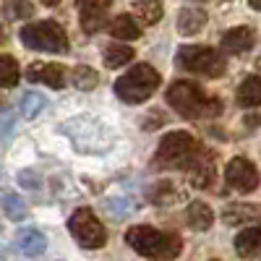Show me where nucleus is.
<instances>
[{"mask_svg":"<svg viewBox=\"0 0 261 261\" xmlns=\"http://www.w3.org/2000/svg\"><path fill=\"white\" fill-rule=\"evenodd\" d=\"M165 99L180 118H188V120L217 118V115H222V107H225L220 97H212L196 81H175V84H170Z\"/></svg>","mask_w":261,"mask_h":261,"instance_id":"nucleus-1","label":"nucleus"},{"mask_svg":"<svg viewBox=\"0 0 261 261\" xmlns=\"http://www.w3.org/2000/svg\"><path fill=\"white\" fill-rule=\"evenodd\" d=\"M60 130L68 136L73 149L81 151V154H102V151H110L113 144H115L113 128L105 125L99 118L86 115V113L68 118L60 125Z\"/></svg>","mask_w":261,"mask_h":261,"instance_id":"nucleus-2","label":"nucleus"},{"mask_svg":"<svg viewBox=\"0 0 261 261\" xmlns=\"http://www.w3.org/2000/svg\"><path fill=\"white\" fill-rule=\"evenodd\" d=\"M125 243L134 248L136 253L146 258H157V261H172L178 258L183 251V241L175 232H165L149 225H136L125 232Z\"/></svg>","mask_w":261,"mask_h":261,"instance_id":"nucleus-3","label":"nucleus"},{"mask_svg":"<svg viewBox=\"0 0 261 261\" xmlns=\"http://www.w3.org/2000/svg\"><path fill=\"white\" fill-rule=\"evenodd\" d=\"M160 84L162 76L157 68H151L149 63H136L128 73H123L115 81V94L125 105H141L160 89Z\"/></svg>","mask_w":261,"mask_h":261,"instance_id":"nucleus-4","label":"nucleus"},{"mask_svg":"<svg viewBox=\"0 0 261 261\" xmlns=\"http://www.w3.org/2000/svg\"><path fill=\"white\" fill-rule=\"evenodd\" d=\"M201 151V144L196 141L188 130H172V134L162 136L157 154H154V167L162 170H175L183 167L188 170V165L193 162V157Z\"/></svg>","mask_w":261,"mask_h":261,"instance_id":"nucleus-5","label":"nucleus"},{"mask_svg":"<svg viewBox=\"0 0 261 261\" xmlns=\"http://www.w3.org/2000/svg\"><path fill=\"white\" fill-rule=\"evenodd\" d=\"M175 65L186 73L206 76V79H220L227 71V60L220 50L206 47V45H186L175 55Z\"/></svg>","mask_w":261,"mask_h":261,"instance_id":"nucleus-6","label":"nucleus"},{"mask_svg":"<svg viewBox=\"0 0 261 261\" xmlns=\"http://www.w3.org/2000/svg\"><path fill=\"white\" fill-rule=\"evenodd\" d=\"M21 45L42 53H68V34L58 21H34L18 32Z\"/></svg>","mask_w":261,"mask_h":261,"instance_id":"nucleus-7","label":"nucleus"},{"mask_svg":"<svg viewBox=\"0 0 261 261\" xmlns=\"http://www.w3.org/2000/svg\"><path fill=\"white\" fill-rule=\"evenodd\" d=\"M68 230H71L73 241L81 248H102L107 243V230H105V225L97 220V214L89 206H79L71 214Z\"/></svg>","mask_w":261,"mask_h":261,"instance_id":"nucleus-8","label":"nucleus"},{"mask_svg":"<svg viewBox=\"0 0 261 261\" xmlns=\"http://www.w3.org/2000/svg\"><path fill=\"white\" fill-rule=\"evenodd\" d=\"M225 180H227V186H230L232 191H238V193H251V191H256L258 183H261L256 165H253L251 160H246V157H235V160L227 162V167H225Z\"/></svg>","mask_w":261,"mask_h":261,"instance_id":"nucleus-9","label":"nucleus"},{"mask_svg":"<svg viewBox=\"0 0 261 261\" xmlns=\"http://www.w3.org/2000/svg\"><path fill=\"white\" fill-rule=\"evenodd\" d=\"M113 0H79V18L86 34H97L107 24V11Z\"/></svg>","mask_w":261,"mask_h":261,"instance_id":"nucleus-10","label":"nucleus"},{"mask_svg":"<svg viewBox=\"0 0 261 261\" xmlns=\"http://www.w3.org/2000/svg\"><path fill=\"white\" fill-rule=\"evenodd\" d=\"M27 79L37 81V84H45V86H53V89H63V86L68 84V71H65V65H60V63H32L27 68Z\"/></svg>","mask_w":261,"mask_h":261,"instance_id":"nucleus-11","label":"nucleus"},{"mask_svg":"<svg viewBox=\"0 0 261 261\" xmlns=\"http://www.w3.org/2000/svg\"><path fill=\"white\" fill-rule=\"evenodd\" d=\"M188 175H191V183L196 188H209L214 183L217 170H214V154L212 151L201 149L199 154L193 157V162L188 165Z\"/></svg>","mask_w":261,"mask_h":261,"instance_id":"nucleus-12","label":"nucleus"},{"mask_svg":"<svg viewBox=\"0 0 261 261\" xmlns=\"http://www.w3.org/2000/svg\"><path fill=\"white\" fill-rule=\"evenodd\" d=\"M253 45H256V32L251 27H235V29L225 32L220 39V47L232 55H241V53L251 50Z\"/></svg>","mask_w":261,"mask_h":261,"instance_id":"nucleus-13","label":"nucleus"},{"mask_svg":"<svg viewBox=\"0 0 261 261\" xmlns=\"http://www.w3.org/2000/svg\"><path fill=\"white\" fill-rule=\"evenodd\" d=\"M146 199L151 204H157V206H170V204H175V201L183 199V191H180V186L175 180L162 178V180H157L154 186L146 191Z\"/></svg>","mask_w":261,"mask_h":261,"instance_id":"nucleus-14","label":"nucleus"},{"mask_svg":"<svg viewBox=\"0 0 261 261\" xmlns=\"http://www.w3.org/2000/svg\"><path fill=\"white\" fill-rule=\"evenodd\" d=\"M16 243H18V251H21V253L29 256V258H34V256H42V253H45L47 238L42 235L37 227H24V230L18 232Z\"/></svg>","mask_w":261,"mask_h":261,"instance_id":"nucleus-15","label":"nucleus"},{"mask_svg":"<svg viewBox=\"0 0 261 261\" xmlns=\"http://www.w3.org/2000/svg\"><path fill=\"white\" fill-rule=\"evenodd\" d=\"M235 251H238V256H243V258L258 256V253H261V225L246 227V230L238 232V238H235Z\"/></svg>","mask_w":261,"mask_h":261,"instance_id":"nucleus-16","label":"nucleus"},{"mask_svg":"<svg viewBox=\"0 0 261 261\" xmlns=\"http://www.w3.org/2000/svg\"><path fill=\"white\" fill-rule=\"evenodd\" d=\"M206 11L201 8H180L178 13V32L191 37V34H199L204 27H206Z\"/></svg>","mask_w":261,"mask_h":261,"instance_id":"nucleus-17","label":"nucleus"},{"mask_svg":"<svg viewBox=\"0 0 261 261\" xmlns=\"http://www.w3.org/2000/svg\"><path fill=\"white\" fill-rule=\"evenodd\" d=\"M225 225H243L251 220H261V206L258 204H230L222 212Z\"/></svg>","mask_w":261,"mask_h":261,"instance_id":"nucleus-18","label":"nucleus"},{"mask_svg":"<svg viewBox=\"0 0 261 261\" xmlns=\"http://www.w3.org/2000/svg\"><path fill=\"white\" fill-rule=\"evenodd\" d=\"M130 11H134V16L141 21L144 27H154L157 21L165 16V6H162V0H136Z\"/></svg>","mask_w":261,"mask_h":261,"instance_id":"nucleus-19","label":"nucleus"},{"mask_svg":"<svg viewBox=\"0 0 261 261\" xmlns=\"http://www.w3.org/2000/svg\"><path fill=\"white\" fill-rule=\"evenodd\" d=\"M186 220H188V225L193 230H209L214 225V212L204 201H191L188 212H186Z\"/></svg>","mask_w":261,"mask_h":261,"instance_id":"nucleus-20","label":"nucleus"},{"mask_svg":"<svg viewBox=\"0 0 261 261\" xmlns=\"http://www.w3.org/2000/svg\"><path fill=\"white\" fill-rule=\"evenodd\" d=\"M107 29H110V34H113L115 39H125V42L139 39V37H141V29L136 27L134 16H128V13L115 16V18L110 21V24H107Z\"/></svg>","mask_w":261,"mask_h":261,"instance_id":"nucleus-21","label":"nucleus"},{"mask_svg":"<svg viewBox=\"0 0 261 261\" xmlns=\"http://www.w3.org/2000/svg\"><path fill=\"white\" fill-rule=\"evenodd\" d=\"M238 105L241 107H261V76H248L238 86Z\"/></svg>","mask_w":261,"mask_h":261,"instance_id":"nucleus-22","label":"nucleus"},{"mask_svg":"<svg viewBox=\"0 0 261 261\" xmlns=\"http://www.w3.org/2000/svg\"><path fill=\"white\" fill-rule=\"evenodd\" d=\"M0 206H3L8 220H13V222L27 220V204H24V199H21L18 193H3L0 196Z\"/></svg>","mask_w":261,"mask_h":261,"instance_id":"nucleus-23","label":"nucleus"},{"mask_svg":"<svg viewBox=\"0 0 261 261\" xmlns=\"http://www.w3.org/2000/svg\"><path fill=\"white\" fill-rule=\"evenodd\" d=\"M21 79V68L11 55H0V89H11Z\"/></svg>","mask_w":261,"mask_h":261,"instance_id":"nucleus-24","label":"nucleus"},{"mask_svg":"<svg viewBox=\"0 0 261 261\" xmlns=\"http://www.w3.org/2000/svg\"><path fill=\"white\" fill-rule=\"evenodd\" d=\"M134 60V50L128 45H107L105 47V65L107 68H120Z\"/></svg>","mask_w":261,"mask_h":261,"instance_id":"nucleus-25","label":"nucleus"},{"mask_svg":"<svg viewBox=\"0 0 261 261\" xmlns=\"http://www.w3.org/2000/svg\"><path fill=\"white\" fill-rule=\"evenodd\" d=\"M71 81H73L76 89H81V92H92L94 86L99 84V76H97L94 68H89V65H76L73 73H71Z\"/></svg>","mask_w":261,"mask_h":261,"instance_id":"nucleus-26","label":"nucleus"},{"mask_svg":"<svg viewBox=\"0 0 261 261\" xmlns=\"http://www.w3.org/2000/svg\"><path fill=\"white\" fill-rule=\"evenodd\" d=\"M0 11H3V16L11 18V21H21V18H32L34 6H32V0H6Z\"/></svg>","mask_w":261,"mask_h":261,"instance_id":"nucleus-27","label":"nucleus"},{"mask_svg":"<svg viewBox=\"0 0 261 261\" xmlns=\"http://www.w3.org/2000/svg\"><path fill=\"white\" fill-rule=\"evenodd\" d=\"M45 105H47V99L42 94L29 92V94H24V99H21V115L24 118H37L42 110H45Z\"/></svg>","mask_w":261,"mask_h":261,"instance_id":"nucleus-28","label":"nucleus"},{"mask_svg":"<svg viewBox=\"0 0 261 261\" xmlns=\"http://www.w3.org/2000/svg\"><path fill=\"white\" fill-rule=\"evenodd\" d=\"M105 212L110 214V217H115V220H123V217L130 212V204L125 201V199H105Z\"/></svg>","mask_w":261,"mask_h":261,"instance_id":"nucleus-29","label":"nucleus"},{"mask_svg":"<svg viewBox=\"0 0 261 261\" xmlns=\"http://www.w3.org/2000/svg\"><path fill=\"white\" fill-rule=\"evenodd\" d=\"M18 183L24 188H39V175L32 172V170H21L18 172Z\"/></svg>","mask_w":261,"mask_h":261,"instance_id":"nucleus-30","label":"nucleus"},{"mask_svg":"<svg viewBox=\"0 0 261 261\" xmlns=\"http://www.w3.org/2000/svg\"><path fill=\"white\" fill-rule=\"evenodd\" d=\"M248 123H251V125H261V115H251Z\"/></svg>","mask_w":261,"mask_h":261,"instance_id":"nucleus-31","label":"nucleus"},{"mask_svg":"<svg viewBox=\"0 0 261 261\" xmlns=\"http://www.w3.org/2000/svg\"><path fill=\"white\" fill-rule=\"evenodd\" d=\"M248 3H251L253 11H261V0H248Z\"/></svg>","mask_w":261,"mask_h":261,"instance_id":"nucleus-32","label":"nucleus"},{"mask_svg":"<svg viewBox=\"0 0 261 261\" xmlns=\"http://www.w3.org/2000/svg\"><path fill=\"white\" fill-rule=\"evenodd\" d=\"M6 39H8V34H6L3 27H0V45H6Z\"/></svg>","mask_w":261,"mask_h":261,"instance_id":"nucleus-33","label":"nucleus"},{"mask_svg":"<svg viewBox=\"0 0 261 261\" xmlns=\"http://www.w3.org/2000/svg\"><path fill=\"white\" fill-rule=\"evenodd\" d=\"M42 3H45V6H58L60 0H42Z\"/></svg>","mask_w":261,"mask_h":261,"instance_id":"nucleus-34","label":"nucleus"},{"mask_svg":"<svg viewBox=\"0 0 261 261\" xmlns=\"http://www.w3.org/2000/svg\"><path fill=\"white\" fill-rule=\"evenodd\" d=\"M256 68H258V71H261V58H258V60H256Z\"/></svg>","mask_w":261,"mask_h":261,"instance_id":"nucleus-35","label":"nucleus"}]
</instances>
